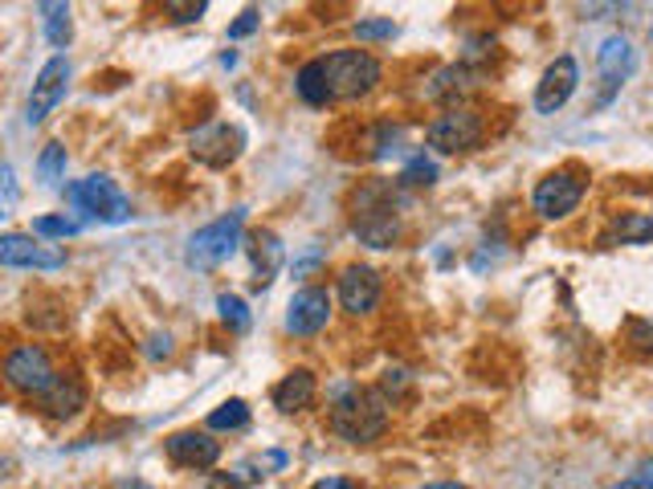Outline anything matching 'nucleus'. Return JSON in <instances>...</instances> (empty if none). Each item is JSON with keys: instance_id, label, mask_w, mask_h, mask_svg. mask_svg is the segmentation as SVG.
Here are the masks:
<instances>
[{"instance_id": "f257e3e1", "label": "nucleus", "mask_w": 653, "mask_h": 489, "mask_svg": "<svg viewBox=\"0 0 653 489\" xmlns=\"http://www.w3.org/2000/svg\"><path fill=\"white\" fill-rule=\"evenodd\" d=\"M326 425L347 444L380 441L389 428V392L384 387H343L331 404Z\"/></svg>"}, {"instance_id": "f03ea898", "label": "nucleus", "mask_w": 653, "mask_h": 489, "mask_svg": "<svg viewBox=\"0 0 653 489\" xmlns=\"http://www.w3.org/2000/svg\"><path fill=\"white\" fill-rule=\"evenodd\" d=\"M396 188L401 183H389V180H372L364 183L352 200V232H356L359 241L368 244V249H392L396 237H401V213H396Z\"/></svg>"}, {"instance_id": "7ed1b4c3", "label": "nucleus", "mask_w": 653, "mask_h": 489, "mask_svg": "<svg viewBox=\"0 0 653 489\" xmlns=\"http://www.w3.org/2000/svg\"><path fill=\"white\" fill-rule=\"evenodd\" d=\"M326 77V91H331V103H352V98H364V94L376 91V82L384 77L380 61L368 53V49H335L319 58Z\"/></svg>"}, {"instance_id": "20e7f679", "label": "nucleus", "mask_w": 653, "mask_h": 489, "mask_svg": "<svg viewBox=\"0 0 653 489\" xmlns=\"http://www.w3.org/2000/svg\"><path fill=\"white\" fill-rule=\"evenodd\" d=\"M241 229H246V208L217 216L213 225H204V229H197L188 237L185 261L192 270H217V265H225L241 249Z\"/></svg>"}, {"instance_id": "39448f33", "label": "nucleus", "mask_w": 653, "mask_h": 489, "mask_svg": "<svg viewBox=\"0 0 653 489\" xmlns=\"http://www.w3.org/2000/svg\"><path fill=\"white\" fill-rule=\"evenodd\" d=\"M66 200L74 204V213L91 216V220H103V225H127L131 220V200L119 192V183L94 171V176H82L66 188Z\"/></svg>"}, {"instance_id": "423d86ee", "label": "nucleus", "mask_w": 653, "mask_h": 489, "mask_svg": "<svg viewBox=\"0 0 653 489\" xmlns=\"http://www.w3.org/2000/svg\"><path fill=\"white\" fill-rule=\"evenodd\" d=\"M58 380V371H54V359H49L46 347H37V343H21L13 351L4 355V383L21 392V396H46L49 387Z\"/></svg>"}, {"instance_id": "0eeeda50", "label": "nucleus", "mask_w": 653, "mask_h": 489, "mask_svg": "<svg viewBox=\"0 0 653 489\" xmlns=\"http://www.w3.org/2000/svg\"><path fill=\"white\" fill-rule=\"evenodd\" d=\"M188 152H192V159L197 164H204V168H229L237 155L246 152V131L237 127V122H204V127H197L192 135H188Z\"/></svg>"}, {"instance_id": "6e6552de", "label": "nucleus", "mask_w": 653, "mask_h": 489, "mask_svg": "<svg viewBox=\"0 0 653 489\" xmlns=\"http://www.w3.org/2000/svg\"><path fill=\"white\" fill-rule=\"evenodd\" d=\"M425 143L441 155H462L474 152L483 143V119L466 107H453L446 115H437L429 127H425Z\"/></svg>"}, {"instance_id": "1a4fd4ad", "label": "nucleus", "mask_w": 653, "mask_h": 489, "mask_svg": "<svg viewBox=\"0 0 653 489\" xmlns=\"http://www.w3.org/2000/svg\"><path fill=\"white\" fill-rule=\"evenodd\" d=\"M580 200H584V176L572 168H560L547 171L544 180L535 183L531 208L544 216V220H563V216H572L580 208Z\"/></svg>"}, {"instance_id": "9d476101", "label": "nucleus", "mask_w": 653, "mask_h": 489, "mask_svg": "<svg viewBox=\"0 0 653 489\" xmlns=\"http://www.w3.org/2000/svg\"><path fill=\"white\" fill-rule=\"evenodd\" d=\"M70 91V61L58 53V58H49L37 77H33V91H29V103H25V122L29 127H41V122L54 115V107L66 98Z\"/></svg>"}, {"instance_id": "9b49d317", "label": "nucleus", "mask_w": 653, "mask_h": 489, "mask_svg": "<svg viewBox=\"0 0 653 489\" xmlns=\"http://www.w3.org/2000/svg\"><path fill=\"white\" fill-rule=\"evenodd\" d=\"M0 265L9 270H62L66 249L62 244H41L33 232H4L0 237Z\"/></svg>"}, {"instance_id": "f8f14e48", "label": "nucleus", "mask_w": 653, "mask_h": 489, "mask_svg": "<svg viewBox=\"0 0 653 489\" xmlns=\"http://www.w3.org/2000/svg\"><path fill=\"white\" fill-rule=\"evenodd\" d=\"M596 70H601V82H605V91H601L596 103L605 107L608 98L629 82V74L638 70V53H633V46H629V37L608 33L605 41H601V49H596Z\"/></svg>"}, {"instance_id": "ddd939ff", "label": "nucleus", "mask_w": 653, "mask_h": 489, "mask_svg": "<svg viewBox=\"0 0 653 489\" xmlns=\"http://www.w3.org/2000/svg\"><path fill=\"white\" fill-rule=\"evenodd\" d=\"M575 86H580V65H575L572 53H560V58L544 70L539 86H535V110H539V115H556L560 107H568Z\"/></svg>"}, {"instance_id": "4468645a", "label": "nucleus", "mask_w": 653, "mask_h": 489, "mask_svg": "<svg viewBox=\"0 0 653 489\" xmlns=\"http://www.w3.org/2000/svg\"><path fill=\"white\" fill-rule=\"evenodd\" d=\"M335 294H340V306L347 314H372L380 306V294H384V282L376 274L372 265H347L335 282Z\"/></svg>"}, {"instance_id": "2eb2a0df", "label": "nucleus", "mask_w": 653, "mask_h": 489, "mask_svg": "<svg viewBox=\"0 0 653 489\" xmlns=\"http://www.w3.org/2000/svg\"><path fill=\"white\" fill-rule=\"evenodd\" d=\"M326 322H331V294L323 286H307L298 290L286 306V331L298 338H311L319 335Z\"/></svg>"}, {"instance_id": "dca6fc26", "label": "nucleus", "mask_w": 653, "mask_h": 489, "mask_svg": "<svg viewBox=\"0 0 653 489\" xmlns=\"http://www.w3.org/2000/svg\"><path fill=\"white\" fill-rule=\"evenodd\" d=\"M168 461L180 465V469H213L221 461V441H213V432H197V428H185V432H171L168 441Z\"/></svg>"}, {"instance_id": "f3484780", "label": "nucleus", "mask_w": 653, "mask_h": 489, "mask_svg": "<svg viewBox=\"0 0 653 489\" xmlns=\"http://www.w3.org/2000/svg\"><path fill=\"white\" fill-rule=\"evenodd\" d=\"M314 396H319V380H314L311 367H295V371H286L274 387V408L286 416L302 413V408H311Z\"/></svg>"}, {"instance_id": "a211bd4d", "label": "nucleus", "mask_w": 653, "mask_h": 489, "mask_svg": "<svg viewBox=\"0 0 653 489\" xmlns=\"http://www.w3.org/2000/svg\"><path fill=\"white\" fill-rule=\"evenodd\" d=\"M41 408H46V416H54V420H70V416H79L82 408H86V383H82V375H74V371L58 375L54 387L41 396Z\"/></svg>"}, {"instance_id": "6ab92c4d", "label": "nucleus", "mask_w": 653, "mask_h": 489, "mask_svg": "<svg viewBox=\"0 0 653 489\" xmlns=\"http://www.w3.org/2000/svg\"><path fill=\"white\" fill-rule=\"evenodd\" d=\"M246 253H249V261H253V286L265 290V286L274 282V274L282 270V241L270 229H258L253 237H249Z\"/></svg>"}, {"instance_id": "aec40b11", "label": "nucleus", "mask_w": 653, "mask_h": 489, "mask_svg": "<svg viewBox=\"0 0 653 489\" xmlns=\"http://www.w3.org/2000/svg\"><path fill=\"white\" fill-rule=\"evenodd\" d=\"M653 241V216L650 213H617L608 220L601 244H650Z\"/></svg>"}, {"instance_id": "412c9836", "label": "nucleus", "mask_w": 653, "mask_h": 489, "mask_svg": "<svg viewBox=\"0 0 653 489\" xmlns=\"http://www.w3.org/2000/svg\"><path fill=\"white\" fill-rule=\"evenodd\" d=\"M295 94L307 107H326V103H331V91H326V77L319 61H307L295 74Z\"/></svg>"}, {"instance_id": "4be33fe9", "label": "nucleus", "mask_w": 653, "mask_h": 489, "mask_svg": "<svg viewBox=\"0 0 653 489\" xmlns=\"http://www.w3.org/2000/svg\"><path fill=\"white\" fill-rule=\"evenodd\" d=\"M41 21H46V37L54 49H66L70 37H74V25H70V4H41Z\"/></svg>"}, {"instance_id": "5701e85b", "label": "nucleus", "mask_w": 653, "mask_h": 489, "mask_svg": "<svg viewBox=\"0 0 653 489\" xmlns=\"http://www.w3.org/2000/svg\"><path fill=\"white\" fill-rule=\"evenodd\" d=\"M66 147L62 143H46L41 147V155H37V180L46 183V188H58V183L66 180Z\"/></svg>"}, {"instance_id": "b1692460", "label": "nucleus", "mask_w": 653, "mask_h": 489, "mask_svg": "<svg viewBox=\"0 0 653 489\" xmlns=\"http://www.w3.org/2000/svg\"><path fill=\"white\" fill-rule=\"evenodd\" d=\"M249 425V404L246 399H225L221 408L209 413V428L213 432H237V428Z\"/></svg>"}, {"instance_id": "393cba45", "label": "nucleus", "mask_w": 653, "mask_h": 489, "mask_svg": "<svg viewBox=\"0 0 653 489\" xmlns=\"http://www.w3.org/2000/svg\"><path fill=\"white\" fill-rule=\"evenodd\" d=\"M470 77L474 74L466 65H446V70H437L434 86H425V98H453L462 86H470Z\"/></svg>"}, {"instance_id": "a878e982", "label": "nucleus", "mask_w": 653, "mask_h": 489, "mask_svg": "<svg viewBox=\"0 0 653 489\" xmlns=\"http://www.w3.org/2000/svg\"><path fill=\"white\" fill-rule=\"evenodd\" d=\"M79 216H37L33 220V237H49V241H66V237H79Z\"/></svg>"}, {"instance_id": "bb28decb", "label": "nucleus", "mask_w": 653, "mask_h": 489, "mask_svg": "<svg viewBox=\"0 0 653 489\" xmlns=\"http://www.w3.org/2000/svg\"><path fill=\"white\" fill-rule=\"evenodd\" d=\"M396 183H401V188H434V183H437V164H434V159H425V155H413Z\"/></svg>"}, {"instance_id": "cd10ccee", "label": "nucleus", "mask_w": 653, "mask_h": 489, "mask_svg": "<svg viewBox=\"0 0 653 489\" xmlns=\"http://www.w3.org/2000/svg\"><path fill=\"white\" fill-rule=\"evenodd\" d=\"M217 310H221V322H225L234 335H246V331H249V310H246V302H241L237 294H221Z\"/></svg>"}, {"instance_id": "c85d7f7f", "label": "nucleus", "mask_w": 653, "mask_h": 489, "mask_svg": "<svg viewBox=\"0 0 653 489\" xmlns=\"http://www.w3.org/2000/svg\"><path fill=\"white\" fill-rule=\"evenodd\" d=\"M625 343L638 355H653V322L650 319H629L625 322Z\"/></svg>"}, {"instance_id": "c756f323", "label": "nucleus", "mask_w": 653, "mask_h": 489, "mask_svg": "<svg viewBox=\"0 0 653 489\" xmlns=\"http://www.w3.org/2000/svg\"><path fill=\"white\" fill-rule=\"evenodd\" d=\"M359 41H392L396 37V21L392 16H372V21H356Z\"/></svg>"}, {"instance_id": "7c9ffc66", "label": "nucleus", "mask_w": 653, "mask_h": 489, "mask_svg": "<svg viewBox=\"0 0 653 489\" xmlns=\"http://www.w3.org/2000/svg\"><path fill=\"white\" fill-rule=\"evenodd\" d=\"M608 489H653V457L650 461H638L621 481H613Z\"/></svg>"}, {"instance_id": "2f4dec72", "label": "nucleus", "mask_w": 653, "mask_h": 489, "mask_svg": "<svg viewBox=\"0 0 653 489\" xmlns=\"http://www.w3.org/2000/svg\"><path fill=\"white\" fill-rule=\"evenodd\" d=\"M164 13H168L171 21L188 25V21H201V16L209 13V4H204V0H192V4H176V0H168V4H164Z\"/></svg>"}, {"instance_id": "473e14b6", "label": "nucleus", "mask_w": 653, "mask_h": 489, "mask_svg": "<svg viewBox=\"0 0 653 489\" xmlns=\"http://www.w3.org/2000/svg\"><path fill=\"white\" fill-rule=\"evenodd\" d=\"M262 25V16H258V9H246V13L237 16L234 25H229V41H241V37H249V33Z\"/></svg>"}, {"instance_id": "72a5a7b5", "label": "nucleus", "mask_w": 653, "mask_h": 489, "mask_svg": "<svg viewBox=\"0 0 653 489\" xmlns=\"http://www.w3.org/2000/svg\"><path fill=\"white\" fill-rule=\"evenodd\" d=\"M0 176H4V216L13 213V204H16V176H13V164H4L0 168Z\"/></svg>"}, {"instance_id": "f704fd0d", "label": "nucleus", "mask_w": 653, "mask_h": 489, "mask_svg": "<svg viewBox=\"0 0 653 489\" xmlns=\"http://www.w3.org/2000/svg\"><path fill=\"white\" fill-rule=\"evenodd\" d=\"M147 355H152V359H168V355H171V335H168V331H164V335L147 338Z\"/></svg>"}, {"instance_id": "c9c22d12", "label": "nucleus", "mask_w": 653, "mask_h": 489, "mask_svg": "<svg viewBox=\"0 0 653 489\" xmlns=\"http://www.w3.org/2000/svg\"><path fill=\"white\" fill-rule=\"evenodd\" d=\"M204 489H246V486H241V477L237 474H209Z\"/></svg>"}, {"instance_id": "e433bc0d", "label": "nucleus", "mask_w": 653, "mask_h": 489, "mask_svg": "<svg viewBox=\"0 0 653 489\" xmlns=\"http://www.w3.org/2000/svg\"><path fill=\"white\" fill-rule=\"evenodd\" d=\"M319 261H323V249H311V253H302V258L295 261V277H307L314 265H319Z\"/></svg>"}, {"instance_id": "4c0bfd02", "label": "nucleus", "mask_w": 653, "mask_h": 489, "mask_svg": "<svg viewBox=\"0 0 653 489\" xmlns=\"http://www.w3.org/2000/svg\"><path fill=\"white\" fill-rule=\"evenodd\" d=\"M311 489H359V486L352 481V477H319Z\"/></svg>"}, {"instance_id": "58836bf2", "label": "nucleus", "mask_w": 653, "mask_h": 489, "mask_svg": "<svg viewBox=\"0 0 653 489\" xmlns=\"http://www.w3.org/2000/svg\"><path fill=\"white\" fill-rule=\"evenodd\" d=\"M420 489H470V486H462V481H429V486Z\"/></svg>"}, {"instance_id": "ea45409f", "label": "nucleus", "mask_w": 653, "mask_h": 489, "mask_svg": "<svg viewBox=\"0 0 653 489\" xmlns=\"http://www.w3.org/2000/svg\"><path fill=\"white\" fill-rule=\"evenodd\" d=\"M650 46H653V25H650Z\"/></svg>"}]
</instances>
